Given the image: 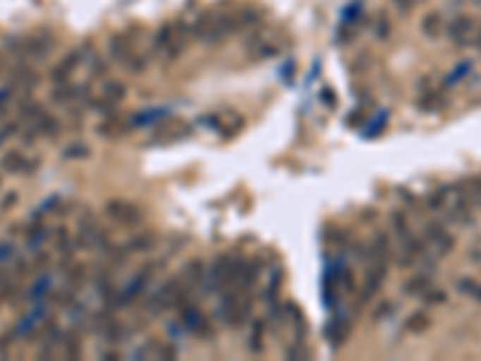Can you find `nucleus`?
Instances as JSON below:
<instances>
[{
  "label": "nucleus",
  "instance_id": "423d86ee",
  "mask_svg": "<svg viewBox=\"0 0 481 361\" xmlns=\"http://www.w3.org/2000/svg\"><path fill=\"white\" fill-rule=\"evenodd\" d=\"M178 325L181 330L188 335H197V337H212V325H209L207 316L197 308L193 301H188L178 308Z\"/></svg>",
  "mask_w": 481,
  "mask_h": 361
},
{
  "label": "nucleus",
  "instance_id": "f3484780",
  "mask_svg": "<svg viewBox=\"0 0 481 361\" xmlns=\"http://www.w3.org/2000/svg\"><path fill=\"white\" fill-rule=\"evenodd\" d=\"M154 246H157V234L147 231V234L133 236L130 241L126 243V250H128V253H142V250H152Z\"/></svg>",
  "mask_w": 481,
  "mask_h": 361
},
{
  "label": "nucleus",
  "instance_id": "f704fd0d",
  "mask_svg": "<svg viewBox=\"0 0 481 361\" xmlns=\"http://www.w3.org/2000/svg\"><path fill=\"white\" fill-rule=\"evenodd\" d=\"M15 202H17V193H10V195H5V197H3V202H0V207H3V209H8V207H13Z\"/></svg>",
  "mask_w": 481,
  "mask_h": 361
},
{
  "label": "nucleus",
  "instance_id": "9b49d317",
  "mask_svg": "<svg viewBox=\"0 0 481 361\" xmlns=\"http://www.w3.org/2000/svg\"><path fill=\"white\" fill-rule=\"evenodd\" d=\"M426 236H428V243H431V248H433V253L436 255H448L450 250L455 248V238L445 231V226L443 224H433V226H428L426 229Z\"/></svg>",
  "mask_w": 481,
  "mask_h": 361
},
{
  "label": "nucleus",
  "instance_id": "a211bd4d",
  "mask_svg": "<svg viewBox=\"0 0 481 361\" xmlns=\"http://www.w3.org/2000/svg\"><path fill=\"white\" fill-rule=\"evenodd\" d=\"M32 128L37 130V135H46V137H56L58 133H61V123L54 118V116L44 114L37 123H32Z\"/></svg>",
  "mask_w": 481,
  "mask_h": 361
},
{
  "label": "nucleus",
  "instance_id": "aec40b11",
  "mask_svg": "<svg viewBox=\"0 0 481 361\" xmlns=\"http://www.w3.org/2000/svg\"><path fill=\"white\" fill-rule=\"evenodd\" d=\"M63 354H66L68 359H80L82 357V340L75 330H70V333L63 337Z\"/></svg>",
  "mask_w": 481,
  "mask_h": 361
},
{
  "label": "nucleus",
  "instance_id": "ddd939ff",
  "mask_svg": "<svg viewBox=\"0 0 481 361\" xmlns=\"http://www.w3.org/2000/svg\"><path fill=\"white\" fill-rule=\"evenodd\" d=\"M248 54H250V58H255V61H267V58H274L279 54V46L274 44L272 39L257 34L253 42L248 44Z\"/></svg>",
  "mask_w": 481,
  "mask_h": 361
},
{
  "label": "nucleus",
  "instance_id": "e433bc0d",
  "mask_svg": "<svg viewBox=\"0 0 481 361\" xmlns=\"http://www.w3.org/2000/svg\"><path fill=\"white\" fill-rule=\"evenodd\" d=\"M469 296H474L477 301H481V284H474V289H472V294Z\"/></svg>",
  "mask_w": 481,
  "mask_h": 361
},
{
  "label": "nucleus",
  "instance_id": "4468645a",
  "mask_svg": "<svg viewBox=\"0 0 481 361\" xmlns=\"http://www.w3.org/2000/svg\"><path fill=\"white\" fill-rule=\"evenodd\" d=\"M349 333H351V320L344 316V313L342 316H337L330 325H327V340H330L332 347L342 345V342L349 337Z\"/></svg>",
  "mask_w": 481,
  "mask_h": 361
},
{
  "label": "nucleus",
  "instance_id": "f257e3e1",
  "mask_svg": "<svg viewBox=\"0 0 481 361\" xmlns=\"http://www.w3.org/2000/svg\"><path fill=\"white\" fill-rule=\"evenodd\" d=\"M260 20V13L255 10H233V13H212L205 15L190 27V37L207 44H219L224 39L233 37L245 27H253Z\"/></svg>",
  "mask_w": 481,
  "mask_h": 361
},
{
  "label": "nucleus",
  "instance_id": "c85d7f7f",
  "mask_svg": "<svg viewBox=\"0 0 481 361\" xmlns=\"http://www.w3.org/2000/svg\"><path fill=\"white\" fill-rule=\"evenodd\" d=\"M90 154V149L85 147V145H73V147H68L66 152H63V157L66 159H82V157Z\"/></svg>",
  "mask_w": 481,
  "mask_h": 361
},
{
  "label": "nucleus",
  "instance_id": "72a5a7b5",
  "mask_svg": "<svg viewBox=\"0 0 481 361\" xmlns=\"http://www.w3.org/2000/svg\"><path fill=\"white\" fill-rule=\"evenodd\" d=\"M390 3L395 5L397 10H402V13H407V10L414 5V0H390Z\"/></svg>",
  "mask_w": 481,
  "mask_h": 361
},
{
  "label": "nucleus",
  "instance_id": "4be33fe9",
  "mask_svg": "<svg viewBox=\"0 0 481 361\" xmlns=\"http://www.w3.org/2000/svg\"><path fill=\"white\" fill-rule=\"evenodd\" d=\"M262 340H265V323H253V330H250V337H248V347L253 354H260L265 345H262Z\"/></svg>",
  "mask_w": 481,
  "mask_h": 361
},
{
  "label": "nucleus",
  "instance_id": "f8f14e48",
  "mask_svg": "<svg viewBox=\"0 0 481 361\" xmlns=\"http://www.w3.org/2000/svg\"><path fill=\"white\" fill-rule=\"evenodd\" d=\"M190 135V126L183 123V121H171V123H164L157 128L154 133V142H162V145H169V142H178V140H183Z\"/></svg>",
  "mask_w": 481,
  "mask_h": 361
},
{
  "label": "nucleus",
  "instance_id": "473e14b6",
  "mask_svg": "<svg viewBox=\"0 0 481 361\" xmlns=\"http://www.w3.org/2000/svg\"><path fill=\"white\" fill-rule=\"evenodd\" d=\"M10 347H13V333L0 335V354H8Z\"/></svg>",
  "mask_w": 481,
  "mask_h": 361
},
{
  "label": "nucleus",
  "instance_id": "b1692460",
  "mask_svg": "<svg viewBox=\"0 0 481 361\" xmlns=\"http://www.w3.org/2000/svg\"><path fill=\"white\" fill-rule=\"evenodd\" d=\"M390 222H392V229H395L397 238H404V236H409V234H412V226H409L407 214L400 212V209L390 214Z\"/></svg>",
  "mask_w": 481,
  "mask_h": 361
},
{
  "label": "nucleus",
  "instance_id": "dca6fc26",
  "mask_svg": "<svg viewBox=\"0 0 481 361\" xmlns=\"http://www.w3.org/2000/svg\"><path fill=\"white\" fill-rule=\"evenodd\" d=\"M443 29H445V20H443L441 10H433V13H428L424 20H421V32H424L428 39L441 37Z\"/></svg>",
  "mask_w": 481,
  "mask_h": 361
},
{
  "label": "nucleus",
  "instance_id": "6e6552de",
  "mask_svg": "<svg viewBox=\"0 0 481 361\" xmlns=\"http://www.w3.org/2000/svg\"><path fill=\"white\" fill-rule=\"evenodd\" d=\"M87 54H90V51H85V49L68 51V54L56 63V68L51 70V82H54V85L70 82V78L75 75V70H78L82 63H85Z\"/></svg>",
  "mask_w": 481,
  "mask_h": 361
},
{
  "label": "nucleus",
  "instance_id": "1a4fd4ad",
  "mask_svg": "<svg viewBox=\"0 0 481 361\" xmlns=\"http://www.w3.org/2000/svg\"><path fill=\"white\" fill-rule=\"evenodd\" d=\"M448 37L457 46H469L474 42V37H477V25H474V20L469 15H457L448 25Z\"/></svg>",
  "mask_w": 481,
  "mask_h": 361
},
{
  "label": "nucleus",
  "instance_id": "39448f33",
  "mask_svg": "<svg viewBox=\"0 0 481 361\" xmlns=\"http://www.w3.org/2000/svg\"><path fill=\"white\" fill-rule=\"evenodd\" d=\"M154 272H157V265H147V267H142V270L135 275L130 282L126 284V289L123 292H116L114 296L109 299V306L114 308V311H121V308H128V306H133L135 301L142 296V292L147 289V284L152 282V277H154Z\"/></svg>",
  "mask_w": 481,
  "mask_h": 361
},
{
  "label": "nucleus",
  "instance_id": "2f4dec72",
  "mask_svg": "<svg viewBox=\"0 0 481 361\" xmlns=\"http://www.w3.org/2000/svg\"><path fill=\"white\" fill-rule=\"evenodd\" d=\"M445 299H448V296H445V292H426L424 294V301H426L428 306H433V304L438 306V304H443Z\"/></svg>",
  "mask_w": 481,
  "mask_h": 361
},
{
  "label": "nucleus",
  "instance_id": "cd10ccee",
  "mask_svg": "<svg viewBox=\"0 0 481 361\" xmlns=\"http://www.w3.org/2000/svg\"><path fill=\"white\" fill-rule=\"evenodd\" d=\"M375 37L378 39H388L390 37V22H388V17H383L380 15L378 20H375Z\"/></svg>",
  "mask_w": 481,
  "mask_h": 361
},
{
  "label": "nucleus",
  "instance_id": "2eb2a0df",
  "mask_svg": "<svg viewBox=\"0 0 481 361\" xmlns=\"http://www.w3.org/2000/svg\"><path fill=\"white\" fill-rule=\"evenodd\" d=\"M34 166H37V161H29L25 154L17 152V149H13V152H8L3 157V169L10 173H29L34 171Z\"/></svg>",
  "mask_w": 481,
  "mask_h": 361
},
{
  "label": "nucleus",
  "instance_id": "7ed1b4c3",
  "mask_svg": "<svg viewBox=\"0 0 481 361\" xmlns=\"http://www.w3.org/2000/svg\"><path fill=\"white\" fill-rule=\"evenodd\" d=\"M109 54L118 66L130 70V73H142V70L147 68V56L138 49L135 37L128 32H121V34H114V37H111Z\"/></svg>",
  "mask_w": 481,
  "mask_h": 361
},
{
  "label": "nucleus",
  "instance_id": "a878e982",
  "mask_svg": "<svg viewBox=\"0 0 481 361\" xmlns=\"http://www.w3.org/2000/svg\"><path fill=\"white\" fill-rule=\"evenodd\" d=\"M44 114H46L44 106H41V104H37V102H25V104H22V109H20V116L25 121H29V123H37V121Z\"/></svg>",
  "mask_w": 481,
  "mask_h": 361
},
{
  "label": "nucleus",
  "instance_id": "412c9836",
  "mask_svg": "<svg viewBox=\"0 0 481 361\" xmlns=\"http://www.w3.org/2000/svg\"><path fill=\"white\" fill-rule=\"evenodd\" d=\"M428 328H431V318H428V313H424V311L412 313L409 320H407V330H409V333H414V335L426 333Z\"/></svg>",
  "mask_w": 481,
  "mask_h": 361
},
{
  "label": "nucleus",
  "instance_id": "9d476101",
  "mask_svg": "<svg viewBox=\"0 0 481 361\" xmlns=\"http://www.w3.org/2000/svg\"><path fill=\"white\" fill-rule=\"evenodd\" d=\"M51 49H54V37H51V32H37V34H32V37L22 39L20 51H25V56L32 58V61H39V58H44L46 54H51Z\"/></svg>",
  "mask_w": 481,
  "mask_h": 361
},
{
  "label": "nucleus",
  "instance_id": "20e7f679",
  "mask_svg": "<svg viewBox=\"0 0 481 361\" xmlns=\"http://www.w3.org/2000/svg\"><path fill=\"white\" fill-rule=\"evenodd\" d=\"M188 39H190V29L183 22H169L164 25L154 37V51L166 61H176L185 51Z\"/></svg>",
  "mask_w": 481,
  "mask_h": 361
},
{
  "label": "nucleus",
  "instance_id": "c756f323",
  "mask_svg": "<svg viewBox=\"0 0 481 361\" xmlns=\"http://www.w3.org/2000/svg\"><path fill=\"white\" fill-rule=\"evenodd\" d=\"M13 90H15L13 85L3 87V90H0V116L5 114V109H8V102H10V97H13Z\"/></svg>",
  "mask_w": 481,
  "mask_h": 361
},
{
  "label": "nucleus",
  "instance_id": "7c9ffc66",
  "mask_svg": "<svg viewBox=\"0 0 481 361\" xmlns=\"http://www.w3.org/2000/svg\"><path fill=\"white\" fill-rule=\"evenodd\" d=\"M390 311H392V304H390V301H380L378 308H373V318H375V320H383Z\"/></svg>",
  "mask_w": 481,
  "mask_h": 361
},
{
  "label": "nucleus",
  "instance_id": "bb28decb",
  "mask_svg": "<svg viewBox=\"0 0 481 361\" xmlns=\"http://www.w3.org/2000/svg\"><path fill=\"white\" fill-rule=\"evenodd\" d=\"M469 70H472V63H462V66L457 68L453 75H448V80H445V87H450V85H457V82H460L462 78H467V73H469Z\"/></svg>",
  "mask_w": 481,
  "mask_h": 361
},
{
  "label": "nucleus",
  "instance_id": "c9c22d12",
  "mask_svg": "<svg viewBox=\"0 0 481 361\" xmlns=\"http://www.w3.org/2000/svg\"><path fill=\"white\" fill-rule=\"evenodd\" d=\"M102 359H109V361H114V359H121V352L118 349H106V352H102L99 354Z\"/></svg>",
  "mask_w": 481,
  "mask_h": 361
},
{
  "label": "nucleus",
  "instance_id": "0eeeda50",
  "mask_svg": "<svg viewBox=\"0 0 481 361\" xmlns=\"http://www.w3.org/2000/svg\"><path fill=\"white\" fill-rule=\"evenodd\" d=\"M104 212H106V217L111 222L121 224V226H138V224H142V219H145V212L130 200H111V202H106Z\"/></svg>",
  "mask_w": 481,
  "mask_h": 361
},
{
  "label": "nucleus",
  "instance_id": "393cba45",
  "mask_svg": "<svg viewBox=\"0 0 481 361\" xmlns=\"http://www.w3.org/2000/svg\"><path fill=\"white\" fill-rule=\"evenodd\" d=\"M443 94L441 92H424L419 99V109L421 111H436V109H441L443 106Z\"/></svg>",
  "mask_w": 481,
  "mask_h": 361
},
{
  "label": "nucleus",
  "instance_id": "f03ea898",
  "mask_svg": "<svg viewBox=\"0 0 481 361\" xmlns=\"http://www.w3.org/2000/svg\"><path fill=\"white\" fill-rule=\"evenodd\" d=\"M243 267H245V258L233 250L229 253L217 255V260L212 263V267L207 270L205 275V282H207L209 292H226L231 287H238L240 275H243Z\"/></svg>",
  "mask_w": 481,
  "mask_h": 361
},
{
  "label": "nucleus",
  "instance_id": "4c0bfd02",
  "mask_svg": "<svg viewBox=\"0 0 481 361\" xmlns=\"http://www.w3.org/2000/svg\"><path fill=\"white\" fill-rule=\"evenodd\" d=\"M5 137H8V133H5V130H0V142H3Z\"/></svg>",
  "mask_w": 481,
  "mask_h": 361
},
{
  "label": "nucleus",
  "instance_id": "5701e85b",
  "mask_svg": "<svg viewBox=\"0 0 481 361\" xmlns=\"http://www.w3.org/2000/svg\"><path fill=\"white\" fill-rule=\"evenodd\" d=\"M49 238V229H46L44 224H39V222H34L32 226H29V231H27V246H32V248H39L41 243Z\"/></svg>",
  "mask_w": 481,
  "mask_h": 361
},
{
  "label": "nucleus",
  "instance_id": "6ab92c4d",
  "mask_svg": "<svg viewBox=\"0 0 481 361\" xmlns=\"http://www.w3.org/2000/svg\"><path fill=\"white\" fill-rule=\"evenodd\" d=\"M428 289H431V277L428 275H416L407 279V284H404V294L409 296H424Z\"/></svg>",
  "mask_w": 481,
  "mask_h": 361
}]
</instances>
